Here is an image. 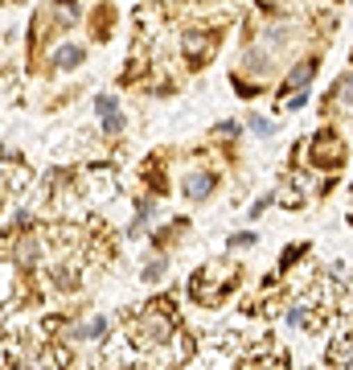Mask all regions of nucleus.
I'll use <instances>...</instances> for the list:
<instances>
[{"label": "nucleus", "mask_w": 353, "mask_h": 370, "mask_svg": "<svg viewBox=\"0 0 353 370\" xmlns=\"http://www.w3.org/2000/svg\"><path fill=\"white\" fill-rule=\"evenodd\" d=\"M38 255H42V243H38V234H25V239L13 247V264H17V268H29V264H38Z\"/></svg>", "instance_id": "nucleus-4"}, {"label": "nucleus", "mask_w": 353, "mask_h": 370, "mask_svg": "<svg viewBox=\"0 0 353 370\" xmlns=\"http://www.w3.org/2000/svg\"><path fill=\"white\" fill-rule=\"evenodd\" d=\"M333 91H337V95H341V99H345V103L353 107V70H350V74H341V79H337V87H333Z\"/></svg>", "instance_id": "nucleus-14"}, {"label": "nucleus", "mask_w": 353, "mask_h": 370, "mask_svg": "<svg viewBox=\"0 0 353 370\" xmlns=\"http://www.w3.org/2000/svg\"><path fill=\"white\" fill-rule=\"evenodd\" d=\"M329 362H333V367H353V333H337V337H333Z\"/></svg>", "instance_id": "nucleus-5"}, {"label": "nucleus", "mask_w": 353, "mask_h": 370, "mask_svg": "<svg viewBox=\"0 0 353 370\" xmlns=\"http://www.w3.org/2000/svg\"><path fill=\"white\" fill-rule=\"evenodd\" d=\"M95 111H99V124H103L107 136H120V132L128 128V120H124V111H120V103H115L111 95H103V99L95 103Z\"/></svg>", "instance_id": "nucleus-3"}, {"label": "nucleus", "mask_w": 353, "mask_h": 370, "mask_svg": "<svg viewBox=\"0 0 353 370\" xmlns=\"http://www.w3.org/2000/svg\"><path fill=\"white\" fill-rule=\"evenodd\" d=\"M341 161H345V144H341V136L320 132V136L312 140V152H309V165H312V169L329 173V169H337Z\"/></svg>", "instance_id": "nucleus-2"}, {"label": "nucleus", "mask_w": 353, "mask_h": 370, "mask_svg": "<svg viewBox=\"0 0 353 370\" xmlns=\"http://www.w3.org/2000/svg\"><path fill=\"white\" fill-rule=\"evenodd\" d=\"M132 341L144 346V350L169 346L173 341V313H169V305H148L132 325Z\"/></svg>", "instance_id": "nucleus-1"}, {"label": "nucleus", "mask_w": 353, "mask_h": 370, "mask_svg": "<svg viewBox=\"0 0 353 370\" xmlns=\"http://www.w3.org/2000/svg\"><path fill=\"white\" fill-rule=\"evenodd\" d=\"M58 284H62V288L79 284V268H74V264H58Z\"/></svg>", "instance_id": "nucleus-13"}, {"label": "nucleus", "mask_w": 353, "mask_h": 370, "mask_svg": "<svg viewBox=\"0 0 353 370\" xmlns=\"http://www.w3.org/2000/svg\"><path fill=\"white\" fill-rule=\"evenodd\" d=\"M54 21L58 25H74L79 21V0H54Z\"/></svg>", "instance_id": "nucleus-9"}, {"label": "nucleus", "mask_w": 353, "mask_h": 370, "mask_svg": "<svg viewBox=\"0 0 353 370\" xmlns=\"http://www.w3.org/2000/svg\"><path fill=\"white\" fill-rule=\"evenodd\" d=\"M210 189H214V173H189V177H185V198H189V202L210 198Z\"/></svg>", "instance_id": "nucleus-6"}, {"label": "nucleus", "mask_w": 353, "mask_h": 370, "mask_svg": "<svg viewBox=\"0 0 353 370\" xmlns=\"http://www.w3.org/2000/svg\"><path fill=\"white\" fill-rule=\"evenodd\" d=\"M247 128H251L255 136H271V132H275V124H271V120H263V115H251V120H247Z\"/></svg>", "instance_id": "nucleus-12"}, {"label": "nucleus", "mask_w": 353, "mask_h": 370, "mask_svg": "<svg viewBox=\"0 0 353 370\" xmlns=\"http://www.w3.org/2000/svg\"><path fill=\"white\" fill-rule=\"evenodd\" d=\"M165 272H169V264H165V259H152V264L144 268V280H148V284H156V280L165 276Z\"/></svg>", "instance_id": "nucleus-15"}, {"label": "nucleus", "mask_w": 353, "mask_h": 370, "mask_svg": "<svg viewBox=\"0 0 353 370\" xmlns=\"http://www.w3.org/2000/svg\"><path fill=\"white\" fill-rule=\"evenodd\" d=\"M206 33H189V42H185V54H189V62H197V58H206L210 49H214V38L210 42H202Z\"/></svg>", "instance_id": "nucleus-10"}, {"label": "nucleus", "mask_w": 353, "mask_h": 370, "mask_svg": "<svg viewBox=\"0 0 353 370\" xmlns=\"http://www.w3.org/2000/svg\"><path fill=\"white\" fill-rule=\"evenodd\" d=\"M214 136H222V140L238 136V124H234V120H222V124H214Z\"/></svg>", "instance_id": "nucleus-16"}, {"label": "nucleus", "mask_w": 353, "mask_h": 370, "mask_svg": "<svg viewBox=\"0 0 353 370\" xmlns=\"http://www.w3.org/2000/svg\"><path fill=\"white\" fill-rule=\"evenodd\" d=\"M70 337H79V341H99V337H107V317H90L83 325H70Z\"/></svg>", "instance_id": "nucleus-7"}, {"label": "nucleus", "mask_w": 353, "mask_h": 370, "mask_svg": "<svg viewBox=\"0 0 353 370\" xmlns=\"http://www.w3.org/2000/svg\"><path fill=\"white\" fill-rule=\"evenodd\" d=\"M87 54H83V46H62L58 54H54V70H70V66H79Z\"/></svg>", "instance_id": "nucleus-8"}, {"label": "nucleus", "mask_w": 353, "mask_h": 370, "mask_svg": "<svg viewBox=\"0 0 353 370\" xmlns=\"http://www.w3.org/2000/svg\"><path fill=\"white\" fill-rule=\"evenodd\" d=\"M312 74H316V62L309 58V62H300V66H296V70L288 74V87H309Z\"/></svg>", "instance_id": "nucleus-11"}]
</instances>
